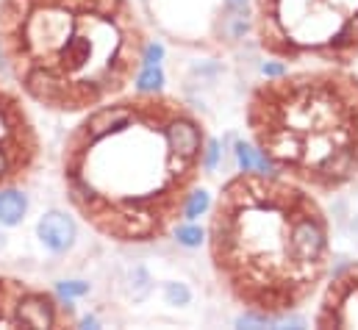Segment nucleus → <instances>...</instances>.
Returning a JSON list of instances; mask_svg holds the SVG:
<instances>
[{"instance_id": "1", "label": "nucleus", "mask_w": 358, "mask_h": 330, "mask_svg": "<svg viewBox=\"0 0 358 330\" xmlns=\"http://www.w3.org/2000/svg\"><path fill=\"white\" fill-rule=\"evenodd\" d=\"M211 159L206 122L159 89L125 92L78 117L62 145L76 217L114 245H156L189 220Z\"/></svg>"}, {"instance_id": "2", "label": "nucleus", "mask_w": 358, "mask_h": 330, "mask_svg": "<svg viewBox=\"0 0 358 330\" xmlns=\"http://www.w3.org/2000/svg\"><path fill=\"white\" fill-rule=\"evenodd\" d=\"M206 245L225 294L259 320L303 311L334 258L331 220L317 194L272 169H242L220 186Z\"/></svg>"}, {"instance_id": "3", "label": "nucleus", "mask_w": 358, "mask_h": 330, "mask_svg": "<svg viewBox=\"0 0 358 330\" xmlns=\"http://www.w3.org/2000/svg\"><path fill=\"white\" fill-rule=\"evenodd\" d=\"M148 53L134 0H0V64L50 114L81 117L131 92Z\"/></svg>"}, {"instance_id": "4", "label": "nucleus", "mask_w": 358, "mask_h": 330, "mask_svg": "<svg viewBox=\"0 0 358 330\" xmlns=\"http://www.w3.org/2000/svg\"><path fill=\"white\" fill-rule=\"evenodd\" d=\"M253 150L272 172L314 194L358 180V76L311 64L259 81L245 106Z\"/></svg>"}, {"instance_id": "5", "label": "nucleus", "mask_w": 358, "mask_h": 330, "mask_svg": "<svg viewBox=\"0 0 358 330\" xmlns=\"http://www.w3.org/2000/svg\"><path fill=\"white\" fill-rule=\"evenodd\" d=\"M253 34L275 62L353 67L358 0H253Z\"/></svg>"}, {"instance_id": "6", "label": "nucleus", "mask_w": 358, "mask_h": 330, "mask_svg": "<svg viewBox=\"0 0 358 330\" xmlns=\"http://www.w3.org/2000/svg\"><path fill=\"white\" fill-rule=\"evenodd\" d=\"M42 164V134L28 97L0 64V189H20Z\"/></svg>"}, {"instance_id": "7", "label": "nucleus", "mask_w": 358, "mask_h": 330, "mask_svg": "<svg viewBox=\"0 0 358 330\" xmlns=\"http://www.w3.org/2000/svg\"><path fill=\"white\" fill-rule=\"evenodd\" d=\"M0 328H78V314L53 292L0 275Z\"/></svg>"}, {"instance_id": "8", "label": "nucleus", "mask_w": 358, "mask_h": 330, "mask_svg": "<svg viewBox=\"0 0 358 330\" xmlns=\"http://www.w3.org/2000/svg\"><path fill=\"white\" fill-rule=\"evenodd\" d=\"M314 328L356 330L358 328V261L339 269L322 283L317 311L311 317Z\"/></svg>"}, {"instance_id": "9", "label": "nucleus", "mask_w": 358, "mask_h": 330, "mask_svg": "<svg viewBox=\"0 0 358 330\" xmlns=\"http://www.w3.org/2000/svg\"><path fill=\"white\" fill-rule=\"evenodd\" d=\"M36 236L48 250L64 252L76 242V222H73V217H67L62 211H48L36 222Z\"/></svg>"}, {"instance_id": "10", "label": "nucleus", "mask_w": 358, "mask_h": 330, "mask_svg": "<svg viewBox=\"0 0 358 330\" xmlns=\"http://www.w3.org/2000/svg\"><path fill=\"white\" fill-rule=\"evenodd\" d=\"M25 211H28V200L25 194L14 189H0V225L6 228H14L25 220Z\"/></svg>"}, {"instance_id": "11", "label": "nucleus", "mask_w": 358, "mask_h": 330, "mask_svg": "<svg viewBox=\"0 0 358 330\" xmlns=\"http://www.w3.org/2000/svg\"><path fill=\"white\" fill-rule=\"evenodd\" d=\"M176 234H178V239L183 242V245H197V242H200V236H203L200 231H189V228H183V225L176 228Z\"/></svg>"}]
</instances>
